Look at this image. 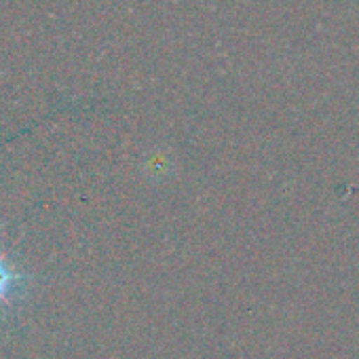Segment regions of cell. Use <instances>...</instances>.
<instances>
[{"mask_svg": "<svg viewBox=\"0 0 359 359\" xmlns=\"http://www.w3.org/2000/svg\"><path fill=\"white\" fill-rule=\"evenodd\" d=\"M28 285L30 277L0 254V311H5L18 298H22L28 292Z\"/></svg>", "mask_w": 359, "mask_h": 359, "instance_id": "cell-1", "label": "cell"}]
</instances>
